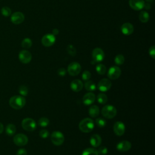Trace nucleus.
I'll list each match as a JSON object with an SVG mask.
<instances>
[{"mask_svg":"<svg viewBox=\"0 0 155 155\" xmlns=\"http://www.w3.org/2000/svg\"><path fill=\"white\" fill-rule=\"evenodd\" d=\"M25 99L22 96H14L10 97L9 105L12 108L15 110H20L25 105Z\"/></svg>","mask_w":155,"mask_h":155,"instance_id":"1","label":"nucleus"},{"mask_svg":"<svg viewBox=\"0 0 155 155\" xmlns=\"http://www.w3.org/2000/svg\"><path fill=\"white\" fill-rule=\"evenodd\" d=\"M94 127V121L88 117L82 119L79 124V128L80 130L85 133H90L93 131Z\"/></svg>","mask_w":155,"mask_h":155,"instance_id":"2","label":"nucleus"},{"mask_svg":"<svg viewBox=\"0 0 155 155\" xmlns=\"http://www.w3.org/2000/svg\"><path fill=\"white\" fill-rule=\"evenodd\" d=\"M101 113L104 117L107 119H112L116 116L117 114V110L113 105H107L102 108Z\"/></svg>","mask_w":155,"mask_h":155,"instance_id":"3","label":"nucleus"},{"mask_svg":"<svg viewBox=\"0 0 155 155\" xmlns=\"http://www.w3.org/2000/svg\"><path fill=\"white\" fill-rule=\"evenodd\" d=\"M21 125L22 128L27 131H33L36 128V122L30 117L24 119L21 122Z\"/></svg>","mask_w":155,"mask_h":155,"instance_id":"4","label":"nucleus"},{"mask_svg":"<svg viewBox=\"0 0 155 155\" xmlns=\"http://www.w3.org/2000/svg\"><path fill=\"white\" fill-rule=\"evenodd\" d=\"M104 58L105 54L104 51L100 48H95L92 51L93 62H91V64L100 62L104 60Z\"/></svg>","mask_w":155,"mask_h":155,"instance_id":"5","label":"nucleus"},{"mask_svg":"<svg viewBox=\"0 0 155 155\" xmlns=\"http://www.w3.org/2000/svg\"><path fill=\"white\" fill-rule=\"evenodd\" d=\"M51 140L54 145L59 146L64 142V136L60 131H53L51 135Z\"/></svg>","mask_w":155,"mask_h":155,"instance_id":"6","label":"nucleus"},{"mask_svg":"<svg viewBox=\"0 0 155 155\" xmlns=\"http://www.w3.org/2000/svg\"><path fill=\"white\" fill-rule=\"evenodd\" d=\"M67 71L70 76H76L80 73L81 71V66L78 62H71L68 65Z\"/></svg>","mask_w":155,"mask_h":155,"instance_id":"7","label":"nucleus"},{"mask_svg":"<svg viewBox=\"0 0 155 155\" xmlns=\"http://www.w3.org/2000/svg\"><path fill=\"white\" fill-rule=\"evenodd\" d=\"M28 139L27 136L22 133L17 134L13 137L14 143L19 147H22L27 145L28 143Z\"/></svg>","mask_w":155,"mask_h":155,"instance_id":"8","label":"nucleus"},{"mask_svg":"<svg viewBox=\"0 0 155 155\" xmlns=\"http://www.w3.org/2000/svg\"><path fill=\"white\" fill-rule=\"evenodd\" d=\"M111 85V82L109 79L107 78H103L98 82L97 87L99 91L102 92H105L110 89Z\"/></svg>","mask_w":155,"mask_h":155,"instance_id":"9","label":"nucleus"},{"mask_svg":"<svg viewBox=\"0 0 155 155\" xmlns=\"http://www.w3.org/2000/svg\"><path fill=\"white\" fill-rule=\"evenodd\" d=\"M121 74V70L117 66L110 67L107 73V76L111 80H115L119 78Z\"/></svg>","mask_w":155,"mask_h":155,"instance_id":"10","label":"nucleus"},{"mask_svg":"<svg viewBox=\"0 0 155 155\" xmlns=\"http://www.w3.org/2000/svg\"><path fill=\"white\" fill-rule=\"evenodd\" d=\"M56 41V38L52 33L45 35L41 39V42L42 45L45 47H50L54 44Z\"/></svg>","mask_w":155,"mask_h":155,"instance_id":"11","label":"nucleus"},{"mask_svg":"<svg viewBox=\"0 0 155 155\" xmlns=\"http://www.w3.org/2000/svg\"><path fill=\"white\" fill-rule=\"evenodd\" d=\"M19 61L23 64H28L29 63L32 58L31 54L30 51L26 50H21L18 55Z\"/></svg>","mask_w":155,"mask_h":155,"instance_id":"12","label":"nucleus"},{"mask_svg":"<svg viewBox=\"0 0 155 155\" xmlns=\"http://www.w3.org/2000/svg\"><path fill=\"white\" fill-rule=\"evenodd\" d=\"M113 131L116 135L118 136H122L125 131V126L122 122H116L113 125Z\"/></svg>","mask_w":155,"mask_h":155,"instance_id":"13","label":"nucleus"},{"mask_svg":"<svg viewBox=\"0 0 155 155\" xmlns=\"http://www.w3.org/2000/svg\"><path fill=\"white\" fill-rule=\"evenodd\" d=\"M25 17L22 13L16 12L13 13L11 16V21L14 24H19L24 21Z\"/></svg>","mask_w":155,"mask_h":155,"instance_id":"14","label":"nucleus"},{"mask_svg":"<svg viewBox=\"0 0 155 155\" xmlns=\"http://www.w3.org/2000/svg\"><path fill=\"white\" fill-rule=\"evenodd\" d=\"M131 148V143L128 140H122L119 142L117 145L116 148L119 151L125 152L130 150Z\"/></svg>","mask_w":155,"mask_h":155,"instance_id":"15","label":"nucleus"},{"mask_svg":"<svg viewBox=\"0 0 155 155\" xmlns=\"http://www.w3.org/2000/svg\"><path fill=\"white\" fill-rule=\"evenodd\" d=\"M145 1L143 0H129L130 7L135 10H140L144 8Z\"/></svg>","mask_w":155,"mask_h":155,"instance_id":"16","label":"nucleus"},{"mask_svg":"<svg viewBox=\"0 0 155 155\" xmlns=\"http://www.w3.org/2000/svg\"><path fill=\"white\" fill-rule=\"evenodd\" d=\"M96 99V96L94 93L92 92H89L83 96L82 97V102L84 105H90L94 103Z\"/></svg>","mask_w":155,"mask_h":155,"instance_id":"17","label":"nucleus"},{"mask_svg":"<svg viewBox=\"0 0 155 155\" xmlns=\"http://www.w3.org/2000/svg\"><path fill=\"white\" fill-rule=\"evenodd\" d=\"M121 31L125 35H130L133 33L134 27L131 23L125 22L121 26Z\"/></svg>","mask_w":155,"mask_h":155,"instance_id":"18","label":"nucleus"},{"mask_svg":"<svg viewBox=\"0 0 155 155\" xmlns=\"http://www.w3.org/2000/svg\"><path fill=\"white\" fill-rule=\"evenodd\" d=\"M83 83L79 79H74L71 81L70 84L71 89L74 92L80 91L83 88Z\"/></svg>","mask_w":155,"mask_h":155,"instance_id":"19","label":"nucleus"},{"mask_svg":"<svg viewBox=\"0 0 155 155\" xmlns=\"http://www.w3.org/2000/svg\"><path fill=\"white\" fill-rule=\"evenodd\" d=\"M102 142V139L99 134H93L90 139V143L91 145L94 148L98 147L101 145Z\"/></svg>","mask_w":155,"mask_h":155,"instance_id":"20","label":"nucleus"},{"mask_svg":"<svg viewBox=\"0 0 155 155\" xmlns=\"http://www.w3.org/2000/svg\"><path fill=\"white\" fill-rule=\"evenodd\" d=\"M88 114L91 117H96L99 114V107L96 105L91 106L88 110Z\"/></svg>","mask_w":155,"mask_h":155,"instance_id":"21","label":"nucleus"},{"mask_svg":"<svg viewBox=\"0 0 155 155\" xmlns=\"http://www.w3.org/2000/svg\"><path fill=\"white\" fill-rule=\"evenodd\" d=\"M84 87L86 90L89 91H95L96 89V85L93 81H87L85 82L84 84Z\"/></svg>","mask_w":155,"mask_h":155,"instance_id":"22","label":"nucleus"},{"mask_svg":"<svg viewBox=\"0 0 155 155\" xmlns=\"http://www.w3.org/2000/svg\"><path fill=\"white\" fill-rule=\"evenodd\" d=\"M5 133L8 136H13L16 133V127L13 124H9L6 126Z\"/></svg>","mask_w":155,"mask_h":155,"instance_id":"23","label":"nucleus"},{"mask_svg":"<svg viewBox=\"0 0 155 155\" xmlns=\"http://www.w3.org/2000/svg\"><path fill=\"white\" fill-rule=\"evenodd\" d=\"M139 20L142 22H147L149 21V19H150V16H149V14L145 12V11H142L140 12V13H139Z\"/></svg>","mask_w":155,"mask_h":155,"instance_id":"24","label":"nucleus"},{"mask_svg":"<svg viewBox=\"0 0 155 155\" xmlns=\"http://www.w3.org/2000/svg\"><path fill=\"white\" fill-rule=\"evenodd\" d=\"M96 71L99 74L104 75L107 71V68L104 64H99L96 66Z\"/></svg>","mask_w":155,"mask_h":155,"instance_id":"25","label":"nucleus"},{"mask_svg":"<svg viewBox=\"0 0 155 155\" xmlns=\"http://www.w3.org/2000/svg\"><path fill=\"white\" fill-rule=\"evenodd\" d=\"M82 155H99V154L97 150L93 148H87L82 151Z\"/></svg>","mask_w":155,"mask_h":155,"instance_id":"26","label":"nucleus"},{"mask_svg":"<svg viewBox=\"0 0 155 155\" xmlns=\"http://www.w3.org/2000/svg\"><path fill=\"white\" fill-rule=\"evenodd\" d=\"M97 101L101 104H105L108 101L107 96L104 93H101L97 96Z\"/></svg>","mask_w":155,"mask_h":155,"instance_id":"27","label":"nucleus"},{"mask_svg":"<svg viewBox=\"0 0 155 155\" xmlns=\"http://www.w3.org/2000/svg\"><path fill=\"white\" fill-rule=\"evenodd\" d=\"M21 45L24 48H29L32 45V41L30 38H25L22 40L21 42Z\"/></svg>","mask_w":155,"mask_h":155,"instance_id":"28","label":"nucleus"},{"mask_svg":"<svg viewBox=\"0 0 155 155\" xmlns=\"http://www.w3.org/2000/svg\"><path fill=\"white\" fill-rule=\"evenodd\" d=\"M49 119L45 117H41L38 120V125L42 127H45L49 125Z\"/></svg>","mask_w":155,"mask_h":155,"instance_id":"29","label":"nucleus"},{"mask_svg":"<svg viewBox=\"0 0 155 155\" xmlns=\"http://www.w3.org/2000/svg\"><path fill=\"white\" fill-rule=\"evenodd\" d=\"M95 123H96V125L99 128H103L107 124V122H106L105 119H104V118H101V117H99V118L96 119Z\"/></svg>","mask_w":155,"mask_h":155,"instance_id":"30","label":"nucleus"},{"mask_svg":"<svg viewBox=\"0 0 155 155\" xmlns=\"http://www.w3.org/2000/svg\"><path fill=\"white\" fill-rule=\"evenodd\" d=\"M124 61H125V58L122 54H117L114 58V62L117 65H122Z\"/></svg>","mask_w":155,"mask_h":155,"instance_id":"31","label":"nucleus"},{"mask_svg":"<svg viewBox=\"0 0 155 155\" xmlns=\"http://www.w3.org/2000/svg\"><path fill=\"white\" fill-rule=\"evenodd\" d=\"M67 51L70 56H74L76 54V50L75 47L71 44H69L67 45Z\"/></svg>","mask_w":155,"mask_h":155,"instance_id":"32","label":"nucleus"},{"mask_svg":"<svg viewBox=\"0 0 155 155\" xmlns=\"http://www.w3.org/2000/svg\"><path fill=\"white\" fill-rule=\"evenodd\" d=\"M18 91L19 93V94L22 96H25L28 94V88L27 87V86L24 85H21L19 88V90H18Z\"/></svg>","mask_w":155,"mask_h":155,"instance_id":"33","label":"nucleus"},{"mask_svg":"<svg viewBox=\"0 0 155 155\" xmlns=\"http://www.w3.org/2000/svg\"><path fill=\"white\" fill-rule=\"evenodd\" d=\"M1 13L4 16L7 17V16H9L12 14V10L8 7L5 6L1 8Z\"/></svg>","mask_w":155,"mask_h":155,"instance_id":"34","label":"nucleus"},{"mask_svg":"<svg viewBox=\"0 0 155 155\" xmlns=\"http://www.w3.org/2000/svg\"><path fill=\"white\" fill-rule=\"evenodd\" d=\"M91 78V73L88 70H85L83 71L82 74V79L85 81H88Z\"/></svg>","mask_w":155,"mask_h":155,"instance_id":"35","label":"nucleus"},{"mask_svg":"<svg viewBox=\"0 0 155 155\" xmlns=\"http://www.w3.org/2000/svg\"><path fill=\"white\" fill-rule=\"evenodd\" d=\"M99 155H105L108 153V149L105 146H102L98 148L97 150Z\"/></svg>","mask_w":155,"mask_h":155,"instance_id":"36","label":"nucleus"},{"mask_svg":"<svg viewBox=\"0 0 155 155\" xmlns=\"http://www.w3.org/2000/svg\"><path fill=\"white\" fill-rule=\"evenodd\" d=\"M49 136V132L45 129H42L39 131V136L42 139H46Z\"/></svg>","mask_w":155,"mask_h":155,"instance_id":"37","label":"nucleus"},{"mask_svg":"<svg viewBox=\"0 0 155 155\" xmlns=\"http://www.w3.org/2000/svg\"><path fill=\"white\" fill-rule=\"evenodd\" d=\"M149 54L153 58H155V47L154 45L151 46L149 49Z\"/></svg>","mask_w":155,"mask_h":155,"instance_id":"38","label":"nucleus"},{"mask_svg":"<svg viewBox=\"0 0 155 155\" xmlns=\"http://www.w3.org/2000/svg\"><path fill=\"white\" fill-rule=\"evenodd\" d=\"M66 73H67V71H66L65 69L64 68H60L58 70V71H57L58 74L60 76H62V77L65 76V74H66Z\"/></svg>","mask_w":155,"mask_h":155,"instance_id":"39","label":"nucleus"},{"mask_svg":"<svg viewBox=\"0 0 155 155\" xmlns=\"http://www.w3.org/2000/svg\"><path fill=\"white\" fill-rule=\"evenodd\" d=\"M27 152L26 150H25L24 148H21L18 150L16 153V155H27Z\"/></svg>","mask_w":155,"mask_h":155,"instance_id":"40","label":"nucleus"},{"mask_svg":"<svg viewBox=\"0 0 155 155\" xmlns=\"http://www.w3.org/2000/svg\"><path fill=\"white\" fill-rule=\"evenodd\" d=\"M59 33V30L57 29V28H54L53 30H52V34L54 35H58Z\"/></svg>","mask_w":155,"mask_h":155,"instance_id":"41","label":"nucleus"},{"mask_svg":"<svg viewBox=\"0 0 155 155\" xmlns=\"http://www.w3.org/2000/svg\"><path fill=\"white\" fill-rule=\"evenodd\" d=\"M4 130V126L2 125V124L1 122H0V134H1L2 133Z\"/></svg>","mask_w":155,"mask_h":155,"instance_id":"42","label":"nucleus"}]
</instances>
